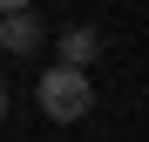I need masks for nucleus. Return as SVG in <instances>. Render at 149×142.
<instances>
[{
    "label": "nucleus",
    "instance_id": "nucleus-3",
    "mask_svg": "<svg viewBox=\"0 0 149 142\" xmlns=\"http://www.w3.org/2000/svg\"><path fill=\"white\" fill-rule=\"evenodd\" d=\"M95 47H102V41H95V27H68V34H61V61H54V68H81V75H88Z\"/></svg>",
    "mask_w": 149,
    "mask_h": 142
},
{
    "label": "nucleus",
    "instance_id": "nucleus-1",
    "mask_svg": "<svg viewBox=\"0 0 149 142\" xmlns=\"http://www.w3.org/2000/svg\"><path fill=\"white\" fill-rule=\"evenodd\" d=\"M34 95H41V115L47 122H81V115L95 108V81L81 75V68H47Z\"/></svg>",
    "mask_w": 149,
    "mask_h": 142
},
{
    "label": "nucleus",
    "instance_id": "nucleus-5",
    "mask_svg": "<svg viewBox=\"0 0 149 142\" xmlns=\"http://www.w3.org/2000/svg\"><path fill=\"white\" fill-rule=\"evenodd\" d=\"M0 115H7V88H0Z\"/></svg>",
    "mask_w": 149,
    "mask_h": 142
},
{
    "label": "nucleus",
    "instance_id": "nucleus-4",
    "mask_svg": "<svg viewBox=\"0 0 149 142\" xmlns=\"http://www.w3.org/2000/svg\"><path fill=\"white\" fill-rule=\"evenodd\" d=\"M0 14H27V0H0Z\"/></svg>",
    "mask_w": 149,
    "mask_h": 142
},
{
    "label": "nucleus",
    "instance_id": "nucleus-2",
    "mask_svg": "<svg viewBox=\"0 0 149 142\" xmlns=\"http://www.w3.org/2000/svg\"><path fill=\"white\" fill-rule=\"evenodd\" d=\"M0 47L7 54H34L41 47V20L34 14H0Z\"/></svg>",
    "mask_w": 149,
    "mask_h": 142
}]
</instances>
